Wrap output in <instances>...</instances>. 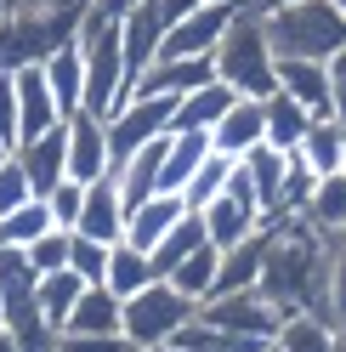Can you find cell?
Returning <instances> with one entry per match:
<instances>
[{
  "mask_svg": "<svg viewBox=\"0 0 346 352\" xmlns=\"http://www.w3.org/2000/svg\"><path fill=\"white\" fill-rule=\"evenodd\" d=\"M278 313H312L335 324L330 307V239H323L307 216H284L267 228V261H262V284H255Z\"/></svg>",
  "mask_w": 346,
  "mask_h": 352,
  "instance_id": "6da1fadb",
  "label": "cell"
},
{
  "mask_svg": "<svg viewBox=\"0 0 346 352\" xmlns=\"http://www.w3.org/2000/svg\"><path fill=\"white\" fill-rule=\"evenodd\" d=\"M91 0H40V6H12L0 23V69H34L69 40H80V23Z\"/></svg>",
  "mask_w": 346,
  "mask_h": 352,
  "instance_id": "7a4b0ae2",
  "label": "cell"
},
{
  "mask_svg": "<svg viewBox=\"0 0 346 352\" xmlns=\"http://www.w3.org/2000/svg\"><path fill=\"white\" fill-rule=\"evenodd\" d=\"M80 52H85V114L114 120L119 108L137 97V80H131V69H125V34H119V23L85 12Z\"/></svg>",
  "mask_w": 346,
  "mask_h": 352,
  "instance_id": "3957f363",
  "label": "cell"
},
{
  "mask_svg": "<svg viewBox=\"0 0 346 352\" xmlns=\"http://www.w3.org/2000/svg\"><path fill=\"white\" fill-rule=\"evenodd\" d=\"M216 80L233 85L239 97H273L278 91V52H273V40H267V23H262V12H239L233 17V29L222 34V46H216Z\"/></svg>",
  "mask_w": 346,
  "mask_h": 352,
  "instance_id": "277c9868",
  "label": "cell"
},
{
  "mask_svg": "<svg viewBox=\"0 0 346 352\" xmlns=\"http://www.w3.org/2000/svg\"><path fill=\"white\" fill-rule=\"evenodd\" d=\"M267 40L278 57H307V63H330L346 52V12L335 0H295L284 12H267Z\"/></svg>",
  "mask_w": 346,
  "mask_h": 352,
  "instance_id": "5b68a950",
  "label": "cell"
},
{
  "mask_svg": "<svg viewBox=\"0 0 346 352\" xmlns=\"http://www.w3.org/2000/svg\"><path fill=\"white\" fill-rule=\"evenodd\" d=\"M199 318V301L182 296L170 278H154L148 290H137L125 301V341L137 352H154V346H176V336Z\"/></svg>",
  "mask_w": 346,
  "mask_h": 352,
  "instance_id": "8992f818",
  "label": "cell"
},
{
  "mask_svg": "<svg viewBox=\"0 0 346 352\" xmlns=\"http://www.w3.org/2000/svg\"><path fill=\"white\" fill-rule=\"evenodd\" d=\"M170 120H176V102L170 97H131L119 108L114 120H108V160H114V170L131 160L137 148L170 137Z\"/></svg>",
  "mask_w": 346,
  "mask_h": 352,
  "instance_id": "52a82bcc",
  "label": "cell"
},
{
  "mask_svg": "<svg viewBox=\"0 0 346 352\" xmlns=\"http://www.w3.org/2000/svg\"><path fill=\"white\" fill-rule=\"evenodd\" d=\"M244 12V0H205L199 12H187L182 23H170L159 40V57H216L222 34L233 29V17Z\"/></svg>",
  "mask_w": 346,
  "mask_h": 352,
  "instance_id": "ba28073f",
  "label": "cell"
},
{
  "mask_svg": "<svg viewBox=\"0 0 346 352\" xmlns=\"http://www.w3.org/2000/svg\"><path fill=\"white\" fill-rule=\"evenodd\" d=\"M199 318L227 329V336H244V341H273L284 329V313L262 296V290H239V296H210L199 307Z\"/></svg>",
  "mask_w": 346,
  "mask_h": 352,
  "instance_id": "9c48e42d",
  "label": "cell"
},
{
  "mask_svg": "<svg viewBox=\"0 0 346 352\" xmlns=\"http://www.w3.org/2000/svg\"><path fill=\"white\" fill-rule=\"evenodd\" d=\"M69 182H102V176H114V160H108V120L97 114H69Z\"/></svg>",
  "mask_w": 346,
  "mask_h": 352,
  "instance_id": "30bf717a",
  "label": "cell"
},
{
  "mask_svg": "<svg viewBox=\"0 0 346 352\" xmlns=\"http://www.w3.org/2000/svg\"><path fill=\"white\" fill-rule=\"evenodd\" d=\"M12 153H17V165L29 176L34 199H51V193L69 182V125H57V131H46V137H34V142H17Z\"/></svg>",
  "mask_w": 346,
  "mask_h": 352,
  "instance_id": "8fae6325",
  "label": "cell"
},
{
  "mask_svg": "<svg viewBox=\"0 0 346 352\" xmlns=\"http://www.w3.org/2000/svg\"><path fill=\"white\" fill-rule=\"evenodd\" d=\"M210 80H216V57H154L148 74L137 80V97L182 102L187 91H199V85H210Z\"/></svg>",
  "mask_w": 346,
  "mask_h": 352,
  "instance_id": "7c38bea8",
  "label": "cell"
},
{
  "mask_svg": "<svg viewBox=\"0 0 346 352\" xmlns=\"http://www.w3.org/2000/svg\"><path fill=\"white\" fill-rule=\"evenodd\" d=\"M125 222H131V205H125V193L114 176H102V182L85 188V210H80V239H97V245H119L125 239Z\"/></svg>",
  "mask_w": 346,
  "mask_h": 352,
  "instance_id": "4fadbf2b",
  "label": "cell"
},
{
  "mask_svg": "<svg viewBox=\"0 0 346 352\" xmlns=\"http://www.w3.org/2000/svg\"><path fill=\"white\" fill-rule=\"evenodd\" d=\"M62 125V108L51 97V80L46 69H17V142H34V137H46V131Z\"/></svg>",
  "mask_w": 346,
  "mask_h": 352,
  "instance_id": "5bb4252c",
  "label": "cell"
},
{
  "mask_svg": "<svg viewBox=\"0 0 346 352\" xmlns=\"http://www.w3.org/2000/svg\"><path fill=\"white\" fill-rule=\"evenodd\" d=\"M244 176H250V188H255V205H262V222H284V182H290V153H278V148H250L244 153Z\"/></svg>",
  "mask_w": 346,
  "mask_h": 352,
  "instance_id": "9a60e30c",
  "label": "cell"
},
{
  "mask_svg": "<svg viewBox=\"0 0 346 352\" xmlns=\"http://www.w3.org/2000/svg\"><path fill=\"white\" fill-rule=\"evenodd\" d=\"M199 222H205V239L216 250H239V245H250L255 233H267V222H262V210H250V205H239V199H216V205H205L199 210Z\"/></svg>",
  "mask_w": 346,
  "mask_h": 352,
  "instance_id": "2e32d148",
  "label": "cell"
},
{
  "mask_svg": "<svg viewBox=\"0 0 346 352\" xmlns=\"http://www.w3.org/2000/svg\"><path fill=\"white\" fill-rule=\"evenodd\" d=\"M278 91H284V97H295L312 120H330V63L278 57Z\"/></svg>",
  "mask_w": 346,
  "mask_h": 352,
  "instance_id": "e0dca14e",
  "label": "cell"
},
{
  "mask_svg": "<svg viewBox=\"0 0 346 352\" xmlns=\"http://www.w3.org/2000/svg\"><path fill=\"white\" fill-rule=\"evenodd\" d=\"M210 142H216V153H233V160H244L250 148H262L267 142V108L255 102V97H239L222 114V125L210 131Z\"/></svg>",
  "mask_w": 346,
  "mask_h": 352,
  "instance_id": "ac0fdd59",
  "label": "cell"
},
{
  "mask_svg": "<svg viewBox=\"0 0 346 352\" xmlns=\"http://www.w3.org/2000/svg\"><path fill=\"white\" fill-rule=\"evenodd\" d=\"M210 131H170V142H165V170H159V193H176L182 199V188L199 176V165L210 160Z\"/></svg>",
  "mask_w": 346,
  "mask_h": 352,
  "instance_id": "d6986e66",
  "label": "cell"
},
{
  "mask_svg": "<svg viewBox=\"0 0 346 352\" xmlns=\"http://www.w3.org/2000/svg\"><path fill=\"white\" fill-rule=\"evenodd\" d=\"M62 336H125V301L108 284H91L62 324Z\"/></svg>",
  "mask_w": 346,
  "mask_h": 352,
  "instance_id": "ffe728a7",
  "label": "cell"
},
{
  "mask_svg": "<svg viewBox=\"0 0 346 352\" xmlns=\"http://www.w3.org/2000/svg\"><path fill=\"white\" fill-rule=\"evenodd\" d=\"M187 216V205L176 199V193H154V199H142L131 210V222H125V245H137V250H154L159 239L170 233Z\"/></svg>",
  "mask_w": 346,
  "mask_h": 352,
  "instance_id": "44dd1931",
  "label": "cell"
},
{
  "mask_svg": "<svg viewBox=\"0 0 346 352\" xmlns=\"http://www.w3.org/2000/svg\"><path fill=\"white\" fill-rule=\"evenodd\" d=\"M40 69H46V80H51V97L62 108V120L80 114L85 108V52H80V40H69L62 52H51Z\"/></svg>",
  "mask_w": 346,
  "mask_h": 352,
  "instance_id": "7402d4cb",
  "label": "cell"
},
{
  "mask_svg": "<svg viewBox=\"0 0 346 352\" xmlns=\"http://www.w3.org/2000/svg\"><path fill=\"white\" fill-rule=\"evenodd\" d=\"M119 34H125V69H131V80H142L148 63L159 57V40H165V23H159L154 0H142V6L119 23Z\"/></svg>",
  "mask_w": 346,
  "mask_h": 352,
  "instance_id": "603a6c76",
  "label": "cell"
},
{
  "mask_svg": "<svg viewBox=\"0 0 346 352\" xmlns=\"http://www.w3.org/2000/svg\"><path fill=\"white\" fill-rule=\"evenodd\" d=\"M233 102H239V91H233V85H222V80H210V85H199V91H187V97L176 102L170 131H216Z\"/></svg>",
  "mask_w": 346,
  "mask_h": 352,
  "instance_id": "cb8c5ba5",
  "label": "cell"
},
{
  "mask_svg": "<svg viewBox=\"0 0 346 352\" xmlns=\"http://www.w3.org/2000/svg\"><path fill=\"white\" fill-rule=\"evenodd\" d=\"M159 273H154V256H148V250H137V245H125V239H119V245H108V290H114L119 301H131L137 290H148V284H154Z\"/></svg>",
  "mask_w": 346,
  "mask_h": 352,
  "instance_id": "d4e9b609",
  "label": "cell"
},
{
  "mask_svg": "<svg viewBox=\"0 0 346 352\" xmlns=\"http://www.w3.org/2000/svg\"><path fill=\"white\" fill-rule=\"evenodd\" d=\"M341 148H346V125H335V120H312L307 137H301V148L290 153V160L307 165L312 176H335V170H341Z\"/></svg>",
  "mask_w": 346,
  "mask_h": 352,
  "instance_id": "484cf974",
  "label": "cell"
},
{
  "mask_svg": "<svg viewBox=\"0 0 346 352\" xmlns=\"http://www.w3.org/2000/svg\"><path fill=\"white\" fill-rule=\"evenodd\" d=\"M262 108H267V148L295 153V148H301V137H307V125H312V114H307V108H301L295 97H284V91L262 97Z\"/></svg>",
  "mask_w": 346,
  "mask_h": 352,
  "instance_id": "4316f807",
  "label": "cell"
},
{
  "mask_svg": "<svg viewBox=\"0 0 346 352\" xmlns=\"http://www.w3.org/2000/svg\"><path fill=\"white\" fill-rule=\"evenodd\" d=\"M262 261H267V233H255L250 245L227 250V256H222V278H216V296L255 290V284H262Z\"/></svg>",
  "mask_w": 346,
  "mask_h": 352,
  "instance_id": "83f0119b",
  "label": "cell"
},
{
  "mask_svg": "<svg viewBox=\"0 0 346 352\" xmlns=\"http://www.w3.org/2000/svg\"><path fill=\"white\" fill-rule=\"evenodd\" d=\"M278 352H341V336L330 318H312V313H290L284 329L273 336Z\"/></svg>",
  "mask_w": 346,
  "mask_h": 352,
  "instance_id": "f1b7e54d",
  "label": "cell"
},
{
  "mask_svg": "<svg viewBox=\"0 0 346 352\" xmlns=\"http://www.w3.org/2000/svg\"><path fill=\"white\" fill-rule=\"evenodd\" d=\"M85 290H91V284H85L80 273H69V267H62V273H46V278L34 284L40 313H46V324L57 329V336H62V324H69V313L80 307V296H85Z\"/></svg>",
  "mask_w": 346,
  "mask_h": 352,
  "instance_id": "f546056e",
  "label": "cell"
},
{
  "mask_svg": "<svg viewBox=\"0 0 346 352\" xmlns=\"http://www.w3.org/2000/svg\"><path fill=\"white\" fill-rule=\"evenodd\" d=\"M307 222L323 233V239H341L346 233V176H318L312 199H307Z\"/></svg>",
  "mask_w": 346,
  "mask_h": 352,
  "instance_id": "4dcf8cb0",
  "label": "cell"
},
{
  "mask_svg": "<svg viewBox=\"0 0 346 352\" xmlns=\"http://www.w3.org/2000/svg\"><path fill=\"white\" fill-rule=\"evenodd\" d=\"M216 278H222V250H216L210 239H205V245H199V250H193V256L182 261L176 273H170V284H176L182 296H193L199 307H205V301L216 296Z\"/></svg>",
  "mask_w": 346,
  "mask_h": 352,
  "instance_id": "1f68e13d",
  "label": "cell"
},
{
  "mask_svg": "<svg viewBox=\"0 0 346 352\" xmlns=\"http://www.w3.org/2000/svg\"><path fill=\"white\" fill-rule=\"evenodd\" d=\"M199 245H205V222H199V216L187 210L182 222L170 228V233L159 239L154 250H148V256H154V273H159V278H170V273H176V267H182V261H187L193 250H199Z\"/></svg>",
  "mask_w": 346,
  "mask_h": 352,
  "instance_id": "d6a6232c",
  "label": "cell"
},
{
  "mask_svg": "<svg viewBox=\"0 0 346 352\" xmlns=\"http://www.w3.org/2000/svg\"><path fill=\"white\" fill-rule=\"evenodd\" d=\"M233 165H239L233 153H216V148H210V160L199 165V176H193V182L182 188V205H187L193 216H199L205 205H216V199L227 193V182H233Z\"/></svg>",
  "mask_w": 346,
  "mask_h": 352,
  "instance_id": "836d02e7",
  "label": "cell"
},
{
  "mask_svg": "<svg viewBox=\"0 0 346 352\" xmlns=\"http://www.w3.org/2000/svg\"><path fill=\"white\" fill-rule=\"evenodd\" d=\"M57 222H51V205L46 199H29V205H17L12 216H0V245H12V250H29L34 239H46Z\"/></svg>",
  "mask_w": 346,
  "mask_h": 352,
  "instance_id": "e575fe53",
  "label": "cell"
},
{
  "mask_svg": "<svg viewBox=\"0 0 346 352\" xmlns=\"http://www.w3.org/2000/svg\"><path fill=\"white\" fill-rule=\"evenodd\" d=\"M273 341H244V336H227V329H216L205 318H193L182 336H176V352H267Z\"/></svg>",
  "mask_w": 346,
  "mask_h": 352,
  "instance_id": "d590c367",
  "label": "cell"
},
{
  "mask_svg": "<svg viewBox=\"0 0 346 352\" xmlns=\"http://www.w3.org/2000/svg\"><path fill=\"white\" fill-rule=\"evenodd\" d=\"M69 245H74V233L51 228L46 239H34V245H29L23 256H29V267H34L40 278H46V273H62V267H69Z\"/></svg>",
  "mask_w": 346,
  "mask_h": 352,
  "instance_id": "8d00e7d4",
  "label": "cell"
},
{
  "mask_svg": "<svg viewBox=\"0 0 346 352\" xmlns=\"http://www.w3.org/2000/svg\"><path fill=\"white\" fill-rule=\"evenodd\" d=\"M69 273H80L85 284H102V278H108V245L74 233V245H69Z\"/></svg>",
  "mask_w": 346,
  "mask_h": 352,
  "instance_id": "74e56055",
  "label": "cell"
},
{
  "mask_svg": "<svg viewBox=\"0 0 346 352\" xmlns=\"http://www.w3.org/2000/svg\"><path fill=\"white\" fill-rule=\"evenodd\" d=\"M34 199V188H29V176H23V165H17V153L6 165H0V216H12L17 205H29Z\"/></svg>",
  "mask_w": 346,
  "mask_h": 352,
  "instance_id": "f35d334b",
  "label": "cell"
},
{
  "mask_svg": "<svg viewBox=\"0 0 346 352\" xmlns=\"http://www.w3.org/2000/svg\"><path fill=\"white\" fill-rule=\"evenodd\" d=\"M46 205H51V222H57L62 233H74V228H80V210H85V182H62Z\"/></svg>",
  "mask_w": 346,
  "mask_h": 352,
  "instance_id": "ab89813d",
  "label": "cell"
},
{
  "mask_svg": "<svg viewBox=\"0 0 346 352\" xmlns=\"http://www.w3.org/2000/svg\"><path fill=\"white\" fill-rule=\"evenodd\" d=\"M330 307H335V329L346 318V233L330 239Z\"/></svg>",
  "mask_w": 346,
  "mask_h": 352,
  "instance_id": "60d3db41",
  "label": "cell"
},
{
  "mask_svg": "<svg viewBox=\"0 0 346 352\" xmlns=\"http://www.w3.org/2000/svg\"><path fill=\"white\" fill-rule=\"evenodd\" d=\"M0 142L17 148V74L0 69Z\"/></svg>",
  "mask_w": 346,
  "mask_h": 352,
  "instance_id": "b9f144b4",
  "label": "cell"
},
{
  "mask_svg": "<svg viewBox=\"0 0 346 352\" xmlns=\"http://www.w3.org/2000/svg\"><path fill=\"white\" fill-rule=\"evenodd\" d=\"M57 352H137L125 336H57Z\"/></svg>",
  "mask_w": 346,
  "mask_h": 352,
  "instance_id": "7bdbcfd3",
  "label": "cell"
},
{
  "mask_svg": "<svg viewBox=\"0 0 346 352\" xmlns=\"http://www.w3.org/2000/svg\"><path fill=\"white\" fill-rule=\"evenodd\" d=\"M330 120L346 125V52L330 57Z\"/></svg>",
  "mask_w": 346,
  "mask_h": 352,
  "instance_id": "ee69618b",
  "label": "cell"
},
{
  "mask_svg": "<svg viewBox=\"0 0 346 352\" xmlns=\"http://www.w3.org/2000/svg\"><path fill=\"white\" fill-rule=\"evenodd\" d=\"M205 6V0H154V12H159V23L170 29V23H182V17L187 12H199Z\"/></svg>",
  "mask_w": 346,
  "mask_h": 352,
  "instance_id": "f6af8a7d",
  "label": "cell"
},
{
  "mask_svg": "<svg viewBox=\"0 0 346 352\" xmlns=\"http://www.w3.org/2000/svg\"><path fill=\"white\" fill-rule=\"evenodd\" d=\"M142 6V0H91V12L97 17H108V23H125V17H131Z\"/></svg>",
  "mask_w": 346,
  "mask_h": 352,
  "instance_id": "bcb514c9",
  "label": "cell"
},
{
  "mask_svg": "<svg viewBox=\"0 0 346 352\" xmlns=\"http://www.w3.org/2000/svg\"><path fill=\"white\" fill-rule=\"evenodd\" d=\"M244 6H250V12H262V17H267V12H284V6H295V0H244Z\"/></svg>",
  "mask_w": 346,
  "mask_h": 352,
  "instance_id": "7dc6e473",
  "label": "cell"
},
{
  "mask_svg": "<svg viewBox=\"0 0 346 352\" xmlns=\"http://www.w3.org/2000/svg\"><path fill=\"white\" fill-rule=\"evenodd\" d=\"M0 352H23V346H17V341L6 336V329H0Z\"/></svg>",
  "mask_w": 346,
  "mask_h": 352,
  "instance_id": "c3c4849f",
  "label": "cell"
},
{
  "mask_svg": "<svg viewBox=\"0 0 346 352\" xmlns=\"http://www.w3.org/2000/svg\"><path fill=\"white\" fill-rule=\"evenodd\" d=\"M6 160H12V142H0V165H6Z\"/></svg>",
  "mask_w": 346,
  "mask_h": 352,
  "instance_id": "681fc988",
  "label": "cell"
},
{
  "mask_svg": "<svg viewBox=\"0 0 346 352\" xmlns=\"http://www.w3.org/2000/svg\"><path fill=\"white\" fill-rule=\"evenodd\" d=\"M12 6H40V0H12Z\"/></svg>",
  "mask_w": 346,
  "mask_h": 352,
  "instance_id": "f907efd6",
  "label": "cell"
},
{
  "mask_svg": "<svg viewBox=\"0 0 346 352\" xmlns=\"http://www.w3.org/2000/svg\"><path fill=\"white\" fill-rule=\"evenodd\" d=\"M6 12H12V0H0V17H6Z\"/></svg>",
  "mask_w": 346,
  "mask_h": 352,
  "instance_id": "816d5d0a",
  "label": "cell"
},
{
  "mask_svg": "<svg viewBox=\"0 0 346 352\" xmlns=\"http://www.w3.org/2000/svg\"><path fill=\"white\" fill-rule=\"evenodd\" d=\"M335 336H341V341H346V318H341V329H335Z\"/></svg>",
  "mask_w": 346,
  "mask_h": 352,
  "instance_id": "f5cc1de1",
  "label": "cell"
},
{
  "mask_svg": "<svg viewBox=\"0 0 346 352\" xmlns=\"http://www.w3.org/2000/svg\"><path fill=\"white\" fill-rule=\"evenodd\" d=\"M341 176H346V148H341Z\"/></svg>",
  "mask_w": 346,
  "mask_h": 352,
  "instance_id": "db71d44e",
  "label": "cell"
},
{
  "mask_svg": "<svg viewBox=\"0 0 346 352\" xmlns=\"http://www.w3.org/2000/svg\"><path fill=\"white\" fill-rule=\"evenodd\" d=\"M154 352H176V346H154Z\"/></svg>",
  "mask_w": 346,
  "mask_h": 352,
  "instance_id": "11a10c76",
  "label": "cell"
},
{
  "mask_svg": "<svg viewBox=\"0 0 346 352\" xmlns=\"http://www.w3.org/2000/svg\"><path fill=\"white\" fill-rule=\"evenodd\" d=\"M335 6H341V12H346V0H335Z\"/></svg>",
  "mask_w": 346,
  "mask_h": 352,
  "instance_id": "9f6ffc18",
  "label": "cell"
},
{
  "mask_svg": "<svg viewBox=\"0 0 346 352\" xmlns=\"http://www.w3.org/2000/svg\"><path fill=\"white\" fill-rule=\"evenodd\" d=\"M267 352H278V346H267Z\"/></svg>",
  "mask_w": 346,
  "mask_h": 352,
  "instance_id": "6f0895ef",
  "label": "cell"
},
{
  "mask_svg": "<svg viewBox=\"0 0 346 352\" xmlns=\"http://www.w3.org/2000/svg\"><path fill=\"white\" fill-rule=\"evenodd\" d=\"M341 352H346V341H341Z\"/></svg>",
  "mask_w": 346,
  "mask_h": 352,
  "instance_id": "680465c9",
  "label": "cell"
},
{
  "mask_svg": "<svg viewBox=\"0 0 346 352\" xmlns=\"http://www.w3.org/2000/svg\"><path fill=\"white\" fill-rule=\"evenodd\" d=\"M0 23H6V17H0Z\"/></svg>",
  "mask_w": 346,
  "mask_h": 352,
  "instance_id": "91938a15",
  "label": "cell"
}]
</instances>
